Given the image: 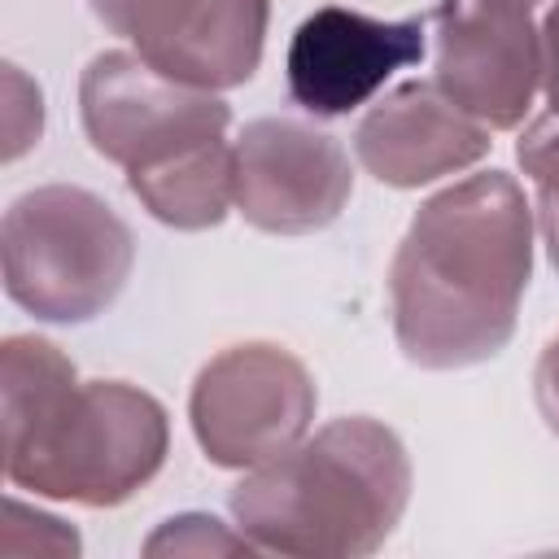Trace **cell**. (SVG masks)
<instances>
[{"label": "cell", "mask_w": 559, "mask_h": 559, "mask_svg": "<svg viewBox=\"0 0 559 559\" xmlns=\"http://www.w3.org/2000/svg\"><path fill=\"white\" fill-rule=\"evenodd\" d=\"M424 22L428 17L384 22L345 4L314 9L293 31L284 57L293 105L314 118H341L367 105L402 66L424 57Z\"/></svg>", "instance_id": "10"}, {"label": "cell", "mask_w": 559, "mask_h": 559, "mask_svg": "<svg viewBox=\"0 0 559 559\" xmlns=\"http://www.w3.org/2000/svg\"><path fill=\"white\" fill-rule=\"evenodd\" d=\"M4 476L13 489L79 507H118L170 450L166 406L127 380H79L44 336L0 345Z\"/></svg>", "instance_id": "2"}, {"label": "cell", "mask_w": 559, "mask_h": 559, "mask_svg": "<svg viewBox=\"0 0 559 559\" xmlns=\"http://www.w3.org/2000/svg\"><path fill=\"white\" fill-rule=\"evenodd\" d=\"M127 188L157 223L175 231L218 227L231 205V188H236V144L214 140L162 170L127 175Z\"/></svg>", "instance_id": "12"}, {"label": "cell", "mask_w": 559, "mask_h": 559, "mask_svg": "<svg viewBox=\"0 0 559 559\" xmlns=\"http://www.w3.org/2000/svg\"><path fill=\"white\" fill-rule=\"evenodd\" d=\"M524 4H533V0H524Z\"/></svg>", "instance_id": "18"}, {"label": "cell", "mask_w": 559, "mask_h": 559, "mask_svg": "<svg viewBox=\"0 0 559 559\" xmlns=\"http://www.w3.org/2000/svg\"><path fill=\"white\" fill-rule=\"evenodd\" d=\"M489 144V127L467 118L437 83L424 79L393 87L354 131L362 170L389 188H424L441 175H459L476 166Z\"/></svg>", "instance_id": "11"}, {"label": "cell", "mask_w": 559, "mask_h": 559, "mask_svg": "<svg viewBox=\"0 0 559 559\" xmlns=\"http://www.w3.org/2000/svg\"><path fill=\"white\" fill-rule=\"evenodd\" d=\"M39 131H44L39 87L17 66H4V162L22 157L31 144H39Z\"/></svg>", "instance_id": "15"}, {"label": "cell", "mask_w": 559, "mask_h": 559, "mask_svg": "<svg viewBox=\"0 0 559 559\" xmlns=\"http://www.w3.org/2000/svg\"><path fill=\"white\" fill-rule=\"evenodd\" d=\"M533 393H537V411L546 419V428L559 437V336L542 349L537 371H533Z\"/></svg>", "instance_id": "16"}, {"label": "cell", "mask_w": 559, "mask_h": 559, "mask_svg": "<svg viewBox=\"0 0 559 559\" xmlns=\"http://www.w3.org/2000/svg\"><path fill=\"white\" fill-rule=\"evenodd\" d=\"M258 546L240 533V528H227L218 524L214 515H201V511H188V515H175L166 524H157L144 542V555L157 559V555H253Z\"/></svg>", "instance_id": "14"}, {"label": "cell", "mask_w": 559, "mask_h": 559, "mask_svg": "<svg viewBox=\"0 0 559 559\" xmlns=\"http://www.w3.org/2000/svg\"><path fill=\"white\" fill-rule=\"evenodd\" d=\"M411 502V459L393 428L367 415L323 424L293 450L249 467L231 489L236 528L271 555H376Z\"/></svg>", "instance_id": "3"}, {"label": "cell", "mask_w": 559, "mask_h": 559, "mask_svg": "<svg viewBox=\"0 0 559 559\" xmlns=\"http://www.w3.org/2000/svg\"><path fill=\"white\" fill-rule=\"evenodd\" d=\"M542 92L550 114H559V0L542 22Z\"/></svg>", "instance_id": "17"}, {"label": "cell", "mask_w": 559, "mask_h": 559, "mask_svg": "<svg viewBox=\"0 0 559 559\" xmlns=\"http://www.w3.org/2000/svg\"><path fill=\"white\" fill-rule=\"evenodd\" d=\"M314 380L297 354L271 341H245L197 371L188 419L214 467L245 472L293 450L314 419Z\"/></svg>", "instance_id": "6"}, {"label": "cell", "mask_w": 559, "mask_h": 559, "mask_svg": "<svg viewBox=\"0 0 559 559\" xmlns=\"http://www.w3.org/2000/svg\"><path fill=\"white\" fill-rule=\"evenodd\" d=\"M79 118L105 162L144 175L227 140L231 109L214 92L162 74L140 52H100L79 79Z\"/></svg>", "instance_id": "5"}, {"label": "cell", "mask_w": 559, "mask_h": 559, "mask_svg": "<svg viewBox=\"0 0 559 559\" xmlns=\"http://www.w3.org/2000/svg\"><path fill=\"white\" fill-rule=\"evenodd\" d=\"M4 293L44 323H87L127 284L135 262L118 210L74 183H44L4 210Z\"/></svg>", "instance_id": "4"}, {"label": "cell", "mask_w": 559, "mask_h": 559, "mask_svg": "<svg viewBox=\"0 0 559 559\" xmlns=\"http://www.w3.org/2000/svg\"><path fill=\"white\" fill-rule=\"evenodd\" d=\"M354 197V170L336 135L297 118H253L236 135L240 218L271 236H306L341 218Z\"/></svg>", "instance_id": "8"}, {"label": "cell", "mask_w": 559, "mask_h": 559, "mask_svg": "<svg viewBox=\"0 0 559 559\" xmlns=\"http://www.w3.org/2000/svg\"><path fill=\"white\" fill-rule=\"evenodd\" d=\"M533 275V210L507 170L467 175L428 197L389 266L397 349L428 371L493 358Z\"/></svg>", "instance_id": "1"}, {"label": "cell", "mask_w": 559, "mask_h": 559, "mask_svg": "<svg viewBox=\"0 0 559 559\" xmlns=\"http://www.w3.org/2000/svg\"><path fill=\"white\" fill-rule=\"evenodd\" d=\"M92 13L148 66L205 92L253 79L271 22L266 0H92Z\"/></svg>", "instance_id": "9"}, {"label": "cell", "mask_w": 559, "mask_h": 559, "mask_svg": "<svg viewBox=\"0 0 559 559\" xmlns=\"http://www.w3.org/2000/svg\"><path fill=\"white\" fill-rule=\"evenodd\" d=\"M515 162L524 166V175L537 188V227H542V245L550 266L559 271V114L537 118L520 144H515Z\"/></svg>", "instance_id": "13"}, {"label": "cell", "mask_w": 559, "mask_h": 559, "mask_svg": "<svg viewBox=\"0 0 559 559\" xmlns=\"http://www.w3.org/2000/svg\"><path fill=\"white\" fill-rule=\"evenodd\" d=\"M528 9L524 0H441L428 13L432 83L489 131L520 127L542 83V31Z\"/></svg>", "instance_id": "7"}]
</instances>
